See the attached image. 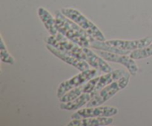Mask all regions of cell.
Masks as SVG:
<instances>
[{
    "mask_svg": "<svg viewBox=\"0 0 152 126\" xmlns=\"http://www.w3.org/2000/svg\"><path fill=\"white\" fill-rule=\"evenodd\" d=\"M152 43V36L134 40L111 39L106 41H98L92 38L90 47L96 50L111 52L117 54L128 55L137 49L143 48Z\"/></svg>",
    "mask_w": 152,
    "mask_h": 126,
    "instance_id": "6da1fadb",
    "label": "cell"
},
{
    "mask_svg": "<svg viewBox=\"0 0 152 126\" xmlns=\"http://www.w3.org/2000/svg\"><path fill=\"white\" fill-rule=\"evenodd\" d=\"M55 18L58 32L65 36L70 41L81 47H90L92 37L77 23L65 16L60 10L55 11Z\"/></svg>",
    "mask_w": 152,
    "mask_h": 126,
    "instance_id": "7a4b0ae2",
    "label": "cell"
},
{
    "mask_svg": "<svg viewBox=\"0 0 152 126\" xmlns=\"http://www.w3.org/2000/svg\"><path fill=\"white\" fill-rule=\"evenodd\" d=\"M60 11L65 16L77 23L93 39L102 42L107 40L99 28L78 10L72 7H62L61 8Z\"/></svg>",
    "mask_w": 152,
    "mask_h": 126,
    "instance_id": "3957f363",
    "label": "cell"
},
{
    "mask_svg": "<svg viewBox=\"0 0 152 126\" xmlns=\"http://www.w3.org/2000/svg\"><path fill=\"white\" fill-rule=\"evenodd\" d=\"M130 73H127L125 76L114 81L111 84L105 86L96 93L93 99L86 105V107H95L102 105L110 99L115 96L119 91L123 90L128 86L130 79Z\"/></svg>",
    "mask_w": 152,
    "mask_h": 126,
    "instance_id": "277c9868",
    "label": "cell"
},
{
    "mask_svg": "<svg viewBox=\"0 0 152 126\" xmlns=\"http://www.w3.org/2000/svg\"><path fill=\"white\" fill-rule=\"evenodd\" d=\"M45 42L46 44H50L67 54L86 61L84 47L72 42L60 33H58L56 36L50 35V36L46 37Z\"/></svg>",
    "mask_w": 152,
    "mask_h": 126,
    "instance_id": "5b68a950",
    "label": "cell"
},
{
    "mask_svg": "<svg viewBox=\"0 0 152 126\" xmlns=\"http://www.w3.org/2000/svg\"><path fill=\"white\" fill-rule=\"evenodd\" d=\"M96 74H97V70L95 69V68L81 71L80 74L62 82L58 87L56 96L59 99H60L62 96H64L65 93H68L71 89L83 85L85 83L88 82L89 80L94 78Z\"/></svg>",
    "mask_w": 152,
    "mask_h": 126,
    "instance_id": "8992f818",
    "label": "cell"
},
{
    "mask_svg": "<svg viewBox=\"0 0 152 126\" xmlns=\"http://www.w3.org/2000/svg\"><path fill=\"white\" fill-rule=\"evenodd\" d=\"M119 110L113 106H95L87 107L86 108L77 110V112L71 115L72 119L91 118V117H109L117 115Z\"/></svg>",
    "mask_w": 152,
    "mask_h": 126,
    "instance_id": "52a82bcc",
    "label": "cell"
},
{
    "mask_svg": "<svg viewBox=\"0 0 152 126\" xmlns=\"http://www.w3.org/2000/svg\"><path fill=\"white\" fill-rule=\"evenodd\" d=\"M97 53L107 62L120 64V65L126 67V69L129 71V72L130 73L132 76H136L138 71H139L138 65H137L134 61L135 59H132L130 56L117 54V53L103 51V50H97Z\"/></svg>",
    "mask_w": 152,
    "mask_h": 126,
    "instance_id": "ba28073f",
    "label": "cell"
},
{
    "mask_svg": "<svg viewBox=\"0 0 152 126\" xmlns=\"http://www.w3.org/2000/svg\"><path fill=\"white\" fill-rule=\"evenodd\" d=\"M46 48L58 59H61L62 62L74 67L80 71H84L90 69V65L83 59H78V58H76L69 54H67V53L61 51L60 50L56 48L50 44H46Z\"/></svg>",
    "mask_w": 152,
    "mask_h": 126,
    "instance_id": "9c48e42d",
    "label": "cell"
},
{
    "mask_svg": "<svg viewBox=\"0 0 152 126\" xmlns=\"http://www.w3.org/2000/svg\"><path fill=\"white\" fill-rule=\"evenodd\" d=\"M99 76L94 77L89 80L88 82L85 83L83 85H80L79 87H75V88L71 89V90L65 93L64 96L59 99L61 102H68L70 101H72L74 99H77L80 96L85 93H91V92H95V87H96V84L99 81Z\"/></svg>",
    "mask_w": 152,
    "mask_h": 126,
    "instance_id": "30bf717a",
    "label": "cell"
},
{
    "mask_svg": "<svg viewBox=\"0 0 152 126\" xmlns=\"http://www.w3.org/2000/svg\"><path fill=\"white\" fill-rule=\"evenodd\" d=\"M84 51L86 54V61L90 66L104 73H109L113 71L112 68L107 63V61L101 57L98 53L96 54L88 47H84Z\"/></svg>",
    "mask_w": 152,
    "mask_h": 126,
    "instance_id": "8fae6325",
    "label": "cell"
},
{
    "mask_svg": "<svg viewBox=\"0 0 152 126\" xmlns=\"http://www.w3.org/2000/svg\"><path fill=\"white\" fill-rule=\"evenodd\" d=\"M114 122V119L109 117H91V118L72 119L68 123V126H105Z\"/></svg>",
    "mask_w": 152,
    "mask_h": 126,
    "instance_id": "7c38bea8",
    "label": "cell"
},
{
    "mask_svg": "<svg viewBox=\"0 0 152 126\" xmlns=\"http://www.w3.org/2000/svg\"><path fill=\"white\" fill-rule=\"evenodd\" d=\"M96 93L97 92L85 93L74 100L68 102H61L59 108L60 109L65 110V111H77L87 105L93 99Z\"/></svg>",
    "mask_w": 152,
    "mask_h": 126,
    "instance_id": "4fadbf2b",
    "label": "cell"
},
{
    "mask_svg": "<svg viewBox=\"0 0 152 126\" xmlns=\"http://www.w3.org/2000/svg\"><path fill=\"white\" fill-rule=\"evenodd\" d=\"M37 13L40 20L44 25L45 28L51 36H56L58 34L56 28V18L52 16L51 13L43 7H39L37 10Z\"/></svg>",
    "mask_w": 152,
    "mask_h": 126,
    "instance_id": "5bb4252c",
    "label": "cell"
},
{
    "mask_svg": "<svg viewBox=\"0 0 152 126\" xmlns=\"http://www.w3.org/2000/svg\"><path fill=\"white\" fill-rule=\"evenodd\" d=\"M128 72L123 69H118L114 70V71H111L109 73H106V74L102 75L99 76V81H98L97 84H96V87H95V92H98L105 87V86L108 85V84H111L114 82V81H117L119 79L123 77V76L126 75Z\"/></svg>",
    "mask_w": 152,
    "mask_h": 126,
    "instance_id": "9a60e30c",
    "label": "cell"
},
{
    "mask_svg": "<svg viewBox=\"0 0 152 126\" xmlns=\"http://www.w3.org/2000/svg\"><path fill=\"white\" fill-rule=\"evenodd\" d=\"M129 56L134 59H145V58L150 57L152 56V43L149 44V45L146 46V47H143V48L137 49L129 54Z\"/></svg>",
    "mask_w": 152,
    "mask_h": 126,
    "instance_id": "2e32d148",
    "label": "cell"
},
{
    "mask_svg": "<svg viewBox=\"0 0 152 126\" xmlns=\"http://www.w3.org/2000/svg\"><path fill=\"white\" fill-rule=\"evenodd\" d=\"M0 58L1 61L4 63L13 65L15 63V59L7 50L2 36H1V44H0Z\"/></svg>",
    "mask_w": 152,
    "mask_h": 126,
    "instance_id": "e0dca14e",
    "label": "cell"
}]
</instances>
